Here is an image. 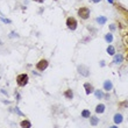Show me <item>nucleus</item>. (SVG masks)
Wrapping results in <instances>:
<instances>
[{"label":"nucleus","mask_w":128,"mask_h":128,"mask_svg":"<svg viewBox=\"0 0 128 128\" xmlns=\"http://www.w3.org/2000/svg\"><path fill=\"white\" fill-rule=\"evenodd\" d=\"M77 15L82 20H89L91 16V9L87 6H82L77 9Z\"/></svg>","instance_id":"f257e3e1"},{"label":"nucleus","mask_w":128,"mask_h":128,"mask_svg":"<svg viewBox=\"0 0 128 128\" xmlns=\"http://www.w3.org/2000/svg\"><path fill=\"white\" fill-rule=\"evenodd\" d=\"M15 82H16V85L19 86V87H25L28 84V82H29V75L26 73V72L19 73V75L16 76Z\"/></svg>","instance_id":"f03ea898"},{"label":"nucleus","mask_w":128,"mask_h":128,"mask_svg":"<svg viewBox=\"0 0 128 128\" xmlns=\"http://www.w3.org/2000/svg\"><path fill=\"white\" fill-rule=\"evenodd\" d=\"M65 25L68 27V29H70L71 32H75L78 28V21H77V19L75 16H68L65 19Z\"/></svg>","instance_id":"7ed1b4c3"},{"label":"nucleus","mask_w":128,"mask_h":128,"mask_svg":"<svg viewBox=\"0 0 128 128\" xmlns=\"http://www.w3.org/2000/svg\"><path fill=\"white\" fill-rule=\"evenodd\" d=\"M48 66H49V61L46 58H41L35 64V69H36V71H38V72L46 71V70L48 69Z\"/></svg>","instance_id":"20e7f679"},{"label":"nucleus","mask_w":128,"mask_h":128,"mask_svg":"<svg viewBox=\"0 0 128 128\" xmlns=\"http://www.w3.org/2000/svg\"><path fill=\"white\" fill-rule=\"evenodd\" d=\"M77 72H78L80 76H83V77H90V75H91L90 68L84 65V64L77 65Z\"/></svg>","instance_id":"39448f33"},{"label":"nucleus","mask_w":128,"mask_h":128,"mask_svg":"<svg viewBox=\"0 0 128 128\" xmlns=\"http://www.w3.org/2000/svg\"><path fill=\"white\" fill-rule=\"evenodd\" d=\"M123 115L122 113H115L114 115H113V122H114V125H120V123L123 122Z\"/></svg>","instance_id":"423d86ee"},{"label":"nucleus","mask_w":128,"mask_h":128,"mask_svg":"<svg viewBox=\"0 0 128 128\" xmlns=\"http://www.w3.org/2000/svg\"><path fill=\"white\" fill-rule=\"evenodd\" d=\"M83 87H84L85 93L87 94V96L92 94V93H93V91H94V87H93V85H92L91 83H84V84H83Z\"/></svg>","instance_id":"0eeeda50"},{"label":"nucleus","mask_w":128,"mask_h":128,"mask_svg":"<svg viewBox=\"0 0 128 128\" xmlns=\"http://www.w3.org/2000/svg\"><path fill=\"white\" fill-rule=\"evenodd\" d=\"M63 96L66 100H72L75 98V92L71 90V89H68V90H65L63 92Z\"/></svg>","instance_id":"6e6552de"},{"label":"nucleus","mask_w":128,"mask_h":128,"mask_svg":"<svg viewBox=\"0 0 128 128\" xmlns=\"http://www.w3.org/2000/svg\"><path fill=\"white\" fill-rule=\"evenodd\" d=\"M105 111H106V105H105V104H102V102L98 104V105L96 106V108H94L96 114H104Z\"/></svg>","instance_id":"1a4fd4ad"},{"label":"nucleus","mask_w":128,"mask_h":128,"mask_svg":"<svg viewBox=\"0 0 128 128\" xmlns=\"http://www.w3.org/2000/svg\"><path fill=\"white\" fill-rule=\"evenodd\" d=\"M102 87H104V91H106V92H111L113 90V83L111 82L110 79H107L104 82V84H102Z\"/></svg>","instance_id":"9d476101"},{"label":"nucleus","mask_w":128,"mask_h":128,"mask_svg":"<svg viewBox=\"0 0 128 128\" xmlns=\"http://www.w3.org/2000/svg\"><path fill=\"white\" fill-rule=\"evenodd\" d=\"M122 62H123L122 54H115V55L113 56L112 64H122Z\"/></svg>","instance_id":"9b49d317"},{"label":"nucleus","mask_w":128,"mask_h":128,"mask_svg":"<svg viewBox=\"0 0 128 128\" xmlns=\"http://www.w3.org/2000/svg\"><path fill=\"white\" fill-rule=\"evenodd\" d=\"M20 127L21 128H32V121L29 119L25 118L23 120L20 121Z\"/></svg>","instance_id":"f8f14e48"},{"label":"nucleus","mask_w":128,"mask_h":128,"mask_svg":"<svg viewBox=\"0 0 128 128\" xmlns=\"http://www.w3.org/2000/svg\"><path fill=\"white\" fill-rule=\"evenodd\" d=\"M104 40H105V42H107L108 44H112L113 41H114V36H113V33H107L104 35Z\"/></svg>","instance_id":"ddd939ff"},{"label":"nucleus","mask_w":128,"mask_h":128,"mask_svg":"<svg viewBox=\"0 0 128 128\" xmlns=\"http://www.w3.org/2000/svg\"><path fill=\"white\" fill-rule=\"evenodd\" d=\"M90 125L92 126V127H96V126H98V123H99V118L97 117V115H91L90 118Z\"/></svg>","instance_id":"4468645a"},{"label":"nucleus","mask_w":128,"mask_h":128,"mask_svg":"<svg viewBox=\"0 0 128 128\" xmlns=\"http://www.w3.org/2000/svg\"><path fill=\"white\" fill-rule=\"evenodd\" d=\"M107 19L106 16H104V15H100V16H97L96 18V22L98 23V25H100V26H104L105 23L107 22Z\"/></svg>","instance_id":"2eb2a0df"},{"label":"nucleus","mask_w":128,"mask_h":128,"mask_svg":"<svg viewBox=\"0 0 128 128\" xmlns=\"http://www.w3.org/2000/svg\"><path fill=\"white\" fill-rule=\"evenodd\" d=\"M106 53L110 55V56H114L115 54H117V51H115V48H114V46H112V44H108V47L106 48Z\"/></svg>","instance_id":"dca6fc26"},{"label":"nucleus","mask_w":128,"mask_h":128,"mask_svg":"<svg viewBox=\"0 0 128 128\" xmlns=\"http://www.w3.org/2000/svg\"><path fill=\"white\" fill-rule=\"evenodd\" d=\"M91 115H92V114H91V111L87 110V108H84V110L82 111V113H80V117L83 118V119H89Z\"/></svg>","instance_id":"f3484780"},{"label":"nucleus","mask_w":128,"mask_h":128,"mask_svg":"<svg viewBox=\"0 0 128 128\" xmlns=\"http://www.w3.org/2000/svg\"><path fill=\"white\" fill-rule=\"evenodd\" d=\"M93 93H94V97H96L97 99H99V100H101L102 98H104V91L102 90H94Z\"/></svg>","instance_id":"a211bd4d"},{"label":"nucleus","mask_w":128,"mask_h":128,"mask_svg":"<svg viewBox=\"0 0 128 128\" xmlns=\"http://www.w3.org/2000/svg\"><path fill=\"white\" fill-rule=\"evenodd\" d=\"M119 107L120 108H128V100H122V101L119 102Z\"/></svg>","instance_id":"6ab92c4d"},{"label":"nucleus","mask_w":128,"mask_h":128,"mask_svg":"<svg viewBox=\"0 0 128 128\" xmlns=\"http://www.w3.org/2000/svg\"><path fill=\"white\" fill-rule=\"evenodd\" d=\"M13 111H14V112H16V114H18V115H21V117H25V113L22 112V111H21V110H20V108H19L18 106H15V107H14V108H13Z\"/></svg>","instance_id":"aec40b11"},{"label":"nucleus","mask_w":128,"mask_h":128,"mask_svg":"<svg viewBox=\"0 0 128 128\" xmlns=\"http://www.w3.org/2000/svg\"><path fill=\"white\" fill-rule=\"evenodd\" d=\"M108 29H110V32L111 33L115 32V30H117V25H115V23H111V25L108 26Z\"/></svg>","instance_id":"412c9836"},{"label":"nucleus","mask_w":128,"mask_h":128,"mask_svg":"<svg viewBox=\"0 0 128 128\" xmlns=\"http://www.w3.org/2000/svg\"><path fill=\"white\" fill-rule=\"evenodd\" d=\"M87 29H89V32H91L92 34H97V33H98V29H97V28H93L92 26H87Z\"/></svg>","instance_id":"4be33fe9"},{"label":"nucleus","mask_w":128,"mask_h":128,"mask_svg":"<svg viewBox=\"0 0 128 128\" xmlns=\"http://www.w3.org/2000/svg\"><path fill=\"white\" fill-rule=\"evenodd\" d=\"M0 20L4 22V23H6V25H9V23H12L11 20H8V19H6V18H4V16H0Z\"/></svg>","instance_id":"5701e85b"},{"label":"nucleus","mask_w":128,"mask_h":128,"mask_svg":"<svg viewBox=\"0 0 128 128\" xmlns=\"http://www.w3.org/2000/svg\"><path fill=\"white\" fill-rule=\"evenodd\" d=\"M15 98H16V101L18 102L20 101V99H21V96H20V93L18 91H15Z\"/></svg>","instance_id":"b1692460"},{"label":"nucleus","mask_w":128,"mask_h":128,"mask_svg":"<svg viewBox=\"0 0 128 128\" xmlns=\"http://www.w3.org/2000/svg\"><path fill=\"white\" fill-rule=\"evenodd\" d=\"M99 65H100V68H105V66H106V62H105V61H99Z\"/></svg>","instance_id":"393cba45"},{"label":"nucleus","mask_w":128,"mask_h":128,"mask_svg":"<svg viewBox=\"0 0 128 128\" xmlns=\"http://www.w3.org/2000/svg\"><path fill=\"white\" fill-rule=\"evenodd\" d=\"M91 37H92L91 35H90V36H86V37H84V38H86V40H83L82 42H83V43H87V42H90V41H91Z\"/></svg>","instance_id":"a878e982"},{"label":"nucleus","mask_w":128,"mask_h":128,"mask_svg":"<svg viewBox=\"0 0 128 128\" xmlns=\"http://www.w3.org/2000/svg\"><path fill=\"white\" fill-rule=\"evenodd\" d=\"M110 98H111V96H110V93H108V92H107V93H104V98H102V99H106V100H108Z\"/></svg>","instance_id":"bb28decb"},{"label":"nucleus","mask_w":128,"mask_h":128,"mask_svg":"<svg viewBox=\"0 0 128 128\" xmlns=\"http://www.w3.org/2000/svg\"><path fill=\"white\" fill-rule=\"evenodd\" d=\"M8 36H9V37H13V36H15V37H18V36H19V35H18V34H16V33H11V34H9V35H8Z\"/></svg>","instance_id":"cd10ccee"},{"label":"nucleus","mask_w":128,"mask_h":128,"mask_svg":"<svg viewBox=\"0 0 128 128\" xmlns=\"http://www.w3.org/2000/svg\"><path fill=\"white\" fill-rule=\"evenodd\" d=\"M0 92H1L4 96H6V97L8 96V94H7V92H6V90H4V89H1V90H0Z\"/></svg>","instance_id":"c85d7f7f"},{"label":"nucleus","mask_w":128,"mask_h":128,"mask_svg":"<svg viewBox=\"0 0 128 128\" xmlns=\"http://www.w3.org/2000/svg\"><path fill=\"white\" fill-rule=\"evenodd\" d=\"M33 1H34V2H37V4H43L46 0H33Z\"/></svg>","instance_id":"c756f323"},{"label":"nucleus","mask_w":128,"mask_h":128,"mask_svg":"<svg viewBox=\"0 0 128 128\" xmlns=\"http://www.w3.org/2000/svg\"><path fill=\"white\" fill-rule=\"evenodd\" d=\"M91 2H93V4H99V2H101V0H91Z\"/></svg>","instance_id":"7c9ffc66"},{"label":"nucleus","mask_w":128,"mask_h":128,"mask_svg":"<svg viewBox=\"0 0 128 128\" xmlns=\"http://www.w3.org/2000/svg\"><path fill=\"white\" fill-rule=\"evenodd\" d=\"M108 128H119V127H118V125H112V126H110Z\"/></svg>","instance_id":"2f4dec72"},{"label":"nucleus","mask_w":128,"mask_h":128,"mask_svg":"<svg viewBox=\"0 0 128 128\" xmlns=\"http://www.w3.org/2000/svg\"><path fill=\"white\" fill-rule=\"evenodd\" d=\"M2 102H5L6 105H8V104H11V101H8V100H2Z\"/></svg>","instance_id":"473e14b6"},{"label":"nucleus","mask_w":128,"mask_h":128,"mask_svg":"<svg viewBox=\"0 0 128 128\" xmlns=\"http://www.w3.org/2000/svg\"><path fill=\"white\" fill-rule=\"evenodd\" d=\"M108 4H114V0H107Z\"/></svg>","instance_id":"72a5a7b5"},{"label":"nucleus","mask_w":128,"mask_h":128,"mask_svg":"<svg viewBox=\"0 0 128 128\" xmlns=\"http://www.w3.org/2000/svg\"><path fill=\"white\" fill-rule=\"evenodd\" d=\"M54 128H59L58 126H56V125H55V126H54Z\"/></svg>","instance_id":"f704fd0d"},{"label":"nucleus","mask_w":128,"mask_h":128,"mask_svg":"<svg viewBox=\"0 0 128 128\" xmlns=\"http://www.w3.org/2000/svg\"><path fill=\"white\" fill-rule=\"evenodd\" d=\"M0 46H2V41H0Z\"/></svg>","instance_id":"c9c22d12"},{"label":"nucleus","mask_w":128,"mask_h":128,"mask_svg":"<svg viewBox=\"0 0 128 128\" xmlns=\"http://www.w3.org/2000/svg\"><path fill=\"white\" fill-rule=\"evenodd\" d=\"M53 1H58V0H53Z\"/></svg>","instance_id":"e433bc0d"}]
</instances>
